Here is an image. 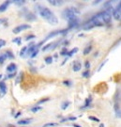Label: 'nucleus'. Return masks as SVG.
<instances>
[{
    "instance_id": "1",
    "label": "nucleus",
    "mask_w": 121,
    "mask_h": 127,
    "mask_svg": "<svg viewBox=\"0 0 121 127\" xmlns=\"http://www.w3.org/2000/svg\"><path fill=\"white\" fill-rule=\"evenodd\" d=\"M38 13L41 16L44 20H46L50 24H57L58 23V19L57 17L53 14V12H52L48 8H43V7H39L38 9Z\"/></svg>"
},
{
    "instance_id": "2",
    "label": "nucleus",
    "mask_w": 121,
    "mask_h": 127,
    "mask_svg": "<svg viewBox=\"0 0 121 127\" xmlns=\"http://www.w3.org/2000/svg\"><path fill=\"white\" fill-rule=\"evenodd\" d=\"M80 11L75 8H66L63 13H62V16L64 19H66L67 21H70L72 19H74L77 17V14H79Z\"/></svg>"
},
{
    "instance_id": "3",
    "label": "nucleus",
    "mask_w": 121,
    "mask_h": 127,
    "mask_svg": "<svg viewBox=\"0 0 121 127\" xmlns=\"http://www.w3.org/2000/svg\"><path fill=\"white\" fill-rule=\"evenodd\" d=\"M121 3L119 1V3L117 4V6L115 7V8H113V16L115 20H120L121 17Z\"/></svg>"
},
{
    "instance_id": "4",
    "label": "nucleus",
    "mask_w": 121,
    "mask_h": 127,
    "mask_svg": "<svg viewBox=\"0 0 121 127\" xmlns=\"http://www.w3.org/2000/svg\"><path fill=\"white\" fill-rule=\"evenodd\" d=\"M28 28H30V25H29V24H20V25L16 26L15 28L13 29V33L18 34V33L23 31V30H25V29H28Z\"/></svg>"
},
{
    "instance_id": "5",
    "label": "nucleus",
    "mask_w": 121,
    "mask_h": 127,
    "mask_svg": "<svg viewBox=\"0 0 121 127\" xmlns=\"http://www.w3.org/2000/svg\"><path fill=\"white\" fill-rule=\"evenodd\" d=\"M68 31V29H63V30H56V31H53L52 33H50L47 37L45 38V40H43V42L46 41L47 40H49L50 38H53V37H55V36H57V35H59V34H64V33H66V32Z\"/></svg>"
},
{
    "instance_id": "6",
    "label": "nucleus",
    "mask_w": 121,
    "mask_h": 127,
    "mask_svg": "<svg viewBox=\"0 0 121 127\" xmlns=\"http://www.w3.org/2000/svg\"><path fill=\"white\" fill-rule=\"evenodd\" d=\"M68 28H73V27H76L79 24V19H78V17H76V18L70 20V21H68Z\"/></svg>"
},
{
    "instance_id": "7",
    "label": "nucleus",
    "mask_w": 121,
    "mask_h": 127,
    "mask_svg": "<svg viewBox=\"0 0 121 127\" xmlns=\"http://www.w3.org/2000/svg\"><path fill=\"white\" fill-rule=\"evenodd\" d=\"M7 92V85L5 84L4 81L0 82V96H4Z\"/></svg>"
},
{
    "instance_id": "8",
    "label": "nucleus",
    "mask_w": 121,
    "mask_h": 127,
    "mask_svg": "<svg viewBox=\"0 0 121 127\" xmlns=\"http://www.w3.org/2000/svg\"><path fill=\"white\" fill-rule=\"evenodd\" d=\"M52 6H55V7H59L61 5H63L64 4V2L65 1H63V0H49L48 1Z\"/></svg>"
},
{
    "instance_id": "9",
    "label": "nucleus",
    "mask_w": 121,
    "mask_h": 127,
    "mask_svg": "<svg viewBox=\"0 0 121 127\" xmlns=\"http://www.w3.org/2000/svg\"><path fill=\"white\" fill-rule=\"evenodd\" d=\"M16 70H17V66H16L15 63H10L8 67H7V71H8V72H14Z\"/></svg>"
},
{
    "instance_id": "10",
    "label": "nucleus",
    "mask_w": 121,
    "mask_h": 127,
    "mask_svg": "<svg viewBox=\"0 0 121 127\" xmlns=\"http://www.w3.org/2000/svg\"><path fill=\"white\" fill-rule=\"evenodd\" d=\"M11 1H5L2 5H0V12H4L7 8H8V6L9 5V3H10Z\"/></svg>"
},
{
    "instance_id": "11",
    "label": "nucleus",
    "mask_w": 121,
    "mask_h": 127,
    "mask_svg": "<svg viewBox=\"0 0 121 127\" xmlns=\"http://www.w3.org/2000/svg\"><path fill=\"white\" fill-rule=\"evenodd\" d=\"M81 68H82V65L80 62H78V61H76L75 63L73 64V67H72V69H73V71H78L81 70Z\"/></svg>"
},
{
    "instance_id": "12",
    "label": "nucleus",
    "mask_w": 121,
    "mask_h": 127,
    "mask_svg": "<svg viewBox=\"0 0 121 127\" xmlns=\"http://www.w3.org/2000/svg\"><path fill=\"white\" fill-rule=\"evenodd\" d=\"M31 119H22V120H19L18 121V124L20 125H26V124H29L31 122Z\"/></svg>"
},
{
    "instance_id": "13",
    "label": "nucleus",
    "mask_w": 121,
    "mask_h": 127,
    "mask_svg": "<svg viewBox=\"0 0 121 127\" xmlns=\"http://www.w3.org/2000/svg\"><path fill=\"white\" fill-rule=\"evenodd\" d=\"M38 49V46L37 45H33V46H31L30 48H28L27 50H26V55H31L34 51H36Z\"/></svg>"
},
{
    "instance_id": "14",
    "label": "nucleus",
    "mask_w": 121,
    "mask_h": 127,
    "mask_svg": "<svg viewBox=\"0 0 121 127\" xmlns=\"http://www.w3.org/2000/svg\"><path fill=\"white\" fill-rule=\"evenodd\" d=\"M25 19H27V20H29V21H34V20H36V16L34 15L33 13H27L26 15H25Z\"/></svg>"
},
{
    "instance_id": "15",
    "label": "nucleus",
    "mask_w": 121,
    "mask_h": 127,
    "mask_svg": "<svg viewBox=\"0 0 121 127\" xmlns=\"http://www.w3.org/2000/svg\"><path fill=\"white\" fill-rule=\"evenodd\" d=\"M7 58H8L7 53H4V54H0V63H3Z\"/></svg>"
},
{
    "instance_id": "16",
    "label": "nucleus",
    "mask_w": 121,
    "mask_h": 127,
    "mask_svg": "<svg viewBox=\"0 0 121 127\" xmlns=\"http://www.w3.org/2000/svg\"><path fill=\"white\" fill-rule=\"evenodd\" d=\"M76 52H78V48H73V49H71L69 52L67 53V56H71L73 54H75Z\"/></svg>"
},
{
    "instance_id": "17",
    "label": "nucleus",
    "mask_w": 121,
    "mask_h": 127,
    "mask_svg": "<svg viewBox=\"0 0 121 127\" xmlns=\"http://www.w3.org/2000/svg\"><path fill=\"white\" fill-rule=\"evenodd\" d=\"M91 50H92V47L91 46H87V47L84 48V50H83V55H88L89 53L91 52Z\"/></svg>"
},
{
    "instance_id": "18",
    "label": "nucleus",
    "mask_w": 121,
    "mask_h": 127,
    "mask_svg": "<svg viewBox=\"0 0 121 127\" xmlns=\"http://www.w3.org/2000/svg\"><path fill=\"white\" fill-rule=\"evenodd\" d=\"M12 2H14V4L18 5V6H22V5H23V4L25 3L24 0H14V1H12Z\"/></svg>"
},
{
    "instance_id": "19",
    "label": "nucleus",
    "mask_w": 121,
    "mask_h": 127,
    "mask_svg": "<svg viewBox=\"0 0 121 127\" xmlns=\"http://www.w3.org/2000/svg\"><path fill=\"white\" fill-rule=\"evenodd\" d=\"M41 109H42L41 106H35V107H32V108H31V111L34 112V113H36V112L39 111V110H41Z\"/></svg>"
},
{
    "instance_id": "20",
    "label": "nucleus",
    "mask_w": 121,
    "mask_h": 127,
    "mask_svg": "<svg viewBox=\"0 0 121 127\" xmlns=\"http://www.w3.org/2000/svg\"><path fill=\"white\" fill-rule=\"evenodd\" d=\"M69 102H64V103H62V105H61V107H62V109L63 110H65V109H67L68 108V106L69 105Z\"/></svg>"
},
{
    "instance_id": "21",
    "label": "nucleus",
    "mask_w": 121,
    "mask_h": 127,
    "mask_svg": "<svg viewBox=\"0 0 121 127\" xmlns=\"http://www.w3.org/2000/svg\"><path fill=\"white\" fill-rule=\"evenodd\" d=\"M45 62L47 64H51L53 62V57H52V56H47V57H45Z\"/></svg>"
},
{
    "instance_id": "22",
    "label": "nucleus",
    "mask_w": 121,
    "mask_h": 127,
    "mask_svg": "<svg viewBox=\"0 0 121 127\" xmlns=\"http://www.w3.org/2000/svg\"><path fill=\"white\" fill-rule=\"evenodd\" d=\"M26 50H27V46H24V47H23V49H22V50H21V52H20V56H23V55L25 54Z\"/></svg>"
},
{
    "instance_id": "23",
    "label": "nucleus",
    "mask_w": 121,
    "mask_h": 127,
    "mask_svg": "<svg viewBox=\"0 0 121 127\" xmlns=\"http://www.w3.org/2000/svg\"><path fill=\"white\" fill-rule=\"evenodd\" d=\"M89 74H90V71H89V70H86L85 71H83V77H88V76H89Z\"/></svg>"
},
{
    "instance_id": "24",
    "label": "nucleus",
    "mask_w": 121,
    "mask_h": 127,
    "mask_svg": "<svg viewBox=\"0 0 121 127\" xmlns=\"http://www.w3.org/2000/svg\"><path fill=\"white\" fill-rule=\"evenodd\" d=\"M68 51L67 50V48H64L62 51H61V56H67V53H68Z\"/></svg>"
},
{
    "instance_id": "25",
    "label": "nucleus",
    "mask_w": 121,
    "mask_h": 127,
    "mask_svg": "<svg viewBox=\"0 0 121 127\" xmlns=\"http://www.w3.org/2000/svg\"><path fill=\"white\" fill-rule=\"evenodd\" d=\"M56 123H53V122H50V123H46L43 125V127H52V126H55Z\"/></svg>"
},
{
    "instance_id": "26",
    "label": "nucleus",
    "mask_w": 121,
    "mask_h": 127,
    "mask_svg": "<svg viewBox=\"0 0 121 127\" xmlns=\"http://www.w3.org/2000/svg\"><path fill=\"white\" fill-rule=\"evenodd\" d=\"M5 44H6V40L0 39V48H2L3 46H5Z\"/></svg>"
},
{
    "instance_id": "27",
    "label": "nucleus",
    "mask_w": 121,
    "mask_h": 127,
    "mask_svg": "<svg viewBox=\"0 0 121 127\" xmlns=\"http://www.w3.org/2000/svg\"><path fill=\"white\" fill-rule=\"evenodd\" d=\"M38 54V49H37L36 51H34V52H33V53L31 54V55H30V56H31V57H32V58H33V57H35V56H37Z\"/></svg>"
},
{
    "instance_id": "28",
    "label": "nucleus",
    "mask_w": 121,
    "mask_h": 127,
    "mask_svg": "<svg viewBox=\"0 0 121 127\" xmlns=\"http://www.w3.org/2000/svg\"><path fill=\"white\" fill-rule=\"evenodd\" d=\"M88 119H91V120H94V121H99V119H98V118H95V117H92V116H89L88 117Z\"/></svg>"
},
{
    "instance_id": "29",
    "label": "nucleus",
    "mask_w": 121,
    "mask_h": 127,
    "mask_svg": "<svg viewBox=\"0 0 121 127\" xmlns=\"http://www.w3.org/2000/svg\"><path fill=\"white\" fill-rule=\"evenodd\" d=\"M6 22H7V19H5V18H0V25L3 24L4 23H6Z\"/></svg>"
},
{
    "instance_id": "30",
    "label": "nucleus",
    "mask_w": 121,
    "mask_h": 127,
    "mask_svg": "<svg viewBox=\"0 0 121 127\" xmlns=\"http://www.w3.org/2000/svg\"><path fill=\"white\" fill-rule=\"evenodd\" d=\"M63 84H64V85H66V86H70V85H71V82H70V81H64V82H63Z\"/></svg>"
},
{
    "instance_id": "31",
    "label": "nucleus",
    "mask_w": 121,
    "mask_h": 127,
    "mask_svg": "<svg viewBox=\"0 0 121 127\" xmlns=\"http://www.w3.org/2000/svg\"><path fill=\"white\" fill-rule=\"evenodd\" d=\"M15 76V72H12V73H10V74H8V78H12V77H14Z\"/></svg>"
},
{
    "instance_id": "32",
    "label": "nucleus",
    "mask_w": 121,
    "mask_h": 127,
    "mask_svg": "<svg viewBox=\"0 0 121 127\" xmlns=\"http://www.w3.org/2000/svg\"><path fill=\"white\" fill-rule=\"evenodd\" d=\"M90 102H91L90 99H86V101H85V105H84V106H88L89 103H90Z\"/></svg>"
},
{
    "instance_id": "33",
    "label": "nucleus",
    "mask_w": 121,
    "mask_h": 127,
    "mask_svg": "<svg viewBox=\"0 0 121 127\" xmlns=\"http://www.w3.org/2000/svg\"><path fill=\"white\" fill-rule=\"evenodd\" d=\"M85 68H86V70H88V69L90 68V63H89L88 61L85 62Z\"/></svg>"
},
{
    "instance_id": "34",
    "label": "nucleus",
    "mask_w": 121,
    "mask_h": 127,
    "mask_svg": "<svg viewBox=\"0 0 121 127\" xmlns=\"http://www.w3.org/2000/svg\"><path fill=\"white\" fill-rule=\"evenodd\" d=\"M47 101H49V99L48 98H46V99H42L41 101H39L38 103H44V102H47Z\"/></svg>"
},
{
    "instance_id": "35",
    "label": "nucleus",
    "mask_w": 121,
    "mask_h": 127,
    "mask_svg": "<svg viewBox=\"0 0 121 127\" xmlns=\"http://www.w3.org/2000/svg\"><path fill=\"white\" fill-rule=\"evenodd\" d=\"M20 40H21V38H16L13 40V42H17V43H20Z\"/></svg>"
},
{
    "instance_id": "36",
    "label": "nucleus",
    "mask_w": 121,
    "mask_h": 127,
    "mask_svg": "<svg viewBox=\"0 0 121 127\" xmlns=\"http://www.w3.org/2000/svg\"><path fill=\"white\" fill-rule=\"evenodd\" d=\"M29 39H35V36H34V35H31V36L26 37V40H29Z\"/></svg>"
},
{
    "instance_id": "37",
    "label": "nucleus",
    "mask_w": 121,
    "mask_h": 127,
    "mask_svg": "<svg viewBox=\"0 0 121 127\" xmlns=\"http://www.w3.org/2000/svg\"><path fill=\"white\" fill-rule=\"evenodd\" d=\"M20 115H21V112H18V113H17V114L15 115V118H18Z\"/></svg>"
},
{
    "instance_id": "38",
    "label": "nucleus",
    "mask_w": 121,
    "mask_h": 127,
    "mask_svg": "<svg viewBox=\"0 0 121 127\" xmlns=\"http://www.w3.org/2000/svg\"><path fill=\"white\" fill-rule=\"evenodd\" d=\"M99 2H101V1H99V0L98 1H94V4H98Z\"/></svg>"
},
{
    "instance_id": "39",
    "label": "nucleus",
    "mask_w": 121,
    "mask_h": 127,
    "mask_svg": "<svg viewBox=\"0 0 121 127\" xmlns=\"http://www.w3.org/2000/svg\"><path fill=\"white\" fill-rule=\"evenodd\" d=\"M73 126H74V127H80L79 125H77V124H73Z\"/></svg>"
},
{
    "instance_id": "40",
    "label": "nucleus",
    "mask_w": 121,
    "mask_h": 127,
    "mask_svg": "<svg viewBox=\"0 0 121 127\" xmlns=\"http://www.w3.org/2000/svg\"><path fill=\"white\" fill-rule=\"evenodd\" d=\"M99 127H104V124H102V123H101V124L99 125Z\"/></svg>"
},
{
    "instance_id": "41",
    "label": "nucleus",
    "mask_w": 121,
    "mask_h": 127,
    "mask_svg": "<svg viewBox=\"0 0 121 127\" xmlns=\"http://www.w3.org/2000/svg\"><path fill=\"white\" fill-rule=\"evenodd\" d=\"M1 77H2V74H0V78H1Z\"/></svg>"
}]
</instances>
